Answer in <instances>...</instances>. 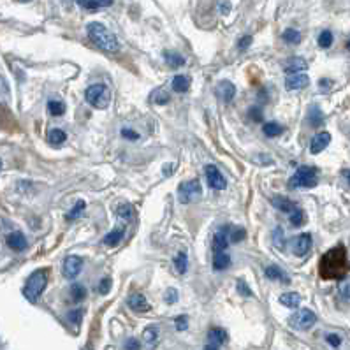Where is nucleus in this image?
I'll list each match as a JSON object with an SVG mask.
<instances>
[{
  "label": "nucleus",
  "mask_w": 350,
  "mask_h": 350,
  "mask_svg": "<svg viewBox=\"0 0 350 350\" xmlns=\"http://www.w3.org/2000/svg\"><path fill=\"white\" fill-rule=\"evenodd\" d=\"M347 48H349V51H350V41H349V42H347Z\"/></svg>",
  "instance_id": "obj_57"
},
{
  "label": "nucleus",
  "mask_w": 350,
  "mask_h": 350,
  "mask_svg": "<svg viewBox=\"0 0 350 350\" xmlns=\"http://www.w3.org/2000/svg\"><path fill=\"white\" fill-rule=\"evenodd\" d=\"M262 132L268 137H276V136H280L282 132H284V127H282L280 124H276V122H268V124H264Z\"/></svg>",
  "instance_id": "obj_29"
},
{
  "label": "nucleus",
  "mask_w": 350,
  "mask_h": 350,
  "mask_svg": "<svg viewBox=\"0 0 350 350\" xmlns=\"http://www.w3.org/2000/svg\"><path fill=\"white\" fill-rule=\"evenodd\" d=\"M310 85V78L303 72H297V74H288L285 78V88L287 90H303Z\"/></svg>",
  "instance_id": "obj_11"
},
{
  "label": "nucleus",
  "mask_w": 350,
  "mask_h": 350,
  "mask_svg": "<svg viewBox=\"0 0 350 350\" xmlns=\"http://www.w3.org/2000/svg\"><path fill=\"white\" fill-rule=\"evenodd\" d=\"M116 213H118L120 219L130 220L132 215H134V208H132L130 204H127V202H124V204H120V206L116 208Z\"/></svg>",
  "instance_id": "obj_36"
},
{
  "label": "nucleus",
  "mask_w": 350,
  "mask_h": 350,
  "mask_svg": "<svg viewBox=\"0 0 350 350\" xmlns=\"http://www.w3.org/2000/svg\"><path fill=\"white\" fill-rule=\"evenodd\" d=\"M174 324H176V329L178 331H185L187 327H189V318H187L185 315H180V317H176Z\"/></svg>",
  "instance_id": "obj_45"
},
{
  "label": "nucleus",
  "mask_w": 350,
  "mask_h": 350,
  "mask_svg": "<svg viewBox=\"0 0 350 350\" xmlns=\"http://www.w3.org/2000/svg\"><path fill=\"white\" fill-rule=\"evenodd\" d=\"M306 67H308L306 60H303V58H299V57H294L285 64V72H287V76L297 74V72H301V70H305Z\"/></svg>",
  "instance_id": "obj_18"
},
{
  "label": "nucleus",
  "mask_w": 350,
  "mask_h": 350,
  "mask_svg": "<svg viewBox=\"0 0 350 350\" xmlns=\"http://www.w3.org/2000/svg\"><path fill=\"white\" fill-rule=\"evenodd\" d=\"M325 342L329 343L331 347H334V349H336V347L342 345V338L338 336V334L331 333V334H327V336H325Z\"/></svg>",
  "instance_id": "obj_46"
},
{
  "label": "nucleus",
  "mask_w": 350,
  "mask_h": 350,
  "mask_svg": "<svg viewBox=\"0 0 350 350\" xmlns=\"http://www.w3.org/2000/svg\"><path fill=\"white\" fill-rule=\"evenodd\" d=\"M127 305H128V308H130L132 312L144 313V312H148L150 310V303L146 301V297H144L143 294H132V296H128Z\"/></svg>",
  "instance_id": "obj_15"
},
{
  "label": "nucleus",
  "mask_w": 350,
  "mask_h": 350,
  "mask_svg": "<svg viewBox=\"0 0 350 350\" xmlns=\"http://www.w3.org/2000/svg\"><path fill=\"white\" fill-rule=\"evenodd\" d=\"M318 183V171L310 165H303L288 180V189H313Z\"/></svg>",
  "instance_id": "obj_4"
},
{
  "label": "nucleus",
  "mask_w": 350,
  "mask_h": 350,
  "mask_svg": "<svg viewBox=\"0 0 350 350\" xmlns=\"http://www.w3.org/2000/svg\"><path fill=\"white\" fill-rule=\"evenodd\" d=\"M329 143H331L329 132H318L317 136L312 139V143H310V152H312L313 155H317V153L324 152V150L329 146Z\"/></svg>",
  "instance_id": "obj_12"
},
{
  "label": "nucleus",
  "mask_w": 350,
  "mask_h": 350,
  "mask_svg": "<svg viewBox=\"0 0 350 350\" xmlns=\"http://www.w3.org/2000/svg\"><path fill=\"white\" fill-rule=\"evenodd\" d=\"M315 322H317V315H315V313H313L312 310H308V308L297 310V312L292 313L290 318H288L290 327L296 329V331H308L310 327L315 325Z\"/></svg>",
  "instance_id": "obj_6"
},
{
  "label": "nucleus",
  "mask_w": 350,
  "mask_h": 350,
  "mask_svg": "<svg viewBox=\"0 0 350 350\" xmlns=\"http://www.w3.org/2000/svg\"><path fill=\"white\" fill-rule=\"evenodd\" d=\"M248 115H250L252 122H262V109L259 106H254L248 109Z\"/></svg>",
  "instance_id": "obj_42"
},
{
  "label": "nucleus",
  "mask_w": 350,
  "mask_h": 350,
  "mask_svg": "<svg viewBox=\"0 0 350 350\" xmlns=\"http://www.w3.org/2000/svg\"><path fill=\"white\" fill-rule=\"evenodd\" d=\"M87 32H88L90 41L94 42L99 50L107 51V53H118L120 50L118 39H116L115 33L109 32L102 23H88Z\"/></svg>",
  "instance_id": "obj_2"
},
{
  "label": "nucleus",
  "mask_w": 350,
  "mask_h": 350,
  "mask_svg": "<svg viewBox=\"0 0 350 350\" xmlns=\"http://www.w3.org/2000/svg\"><path fill=\"white\" fill-rule=\"evenodd\" d=\"M190 88V79L187 76H174L173 78V90L178 94H185Z\"/></svg>",
  "instance_id": "obj_27"
},
{
  "label": "nucleus",
  "mask_w": 350,
  "mask_h": 350,
  "mask_svg": "<svg viewBox=\"0 0 350 350\" xmlns=\"http://www.w3.org/2000/svg\"><path fill=\"white\" fill-rule=\"evenodd\" d=\"M76 2H78L79 5H83V7H85V9H90V11H94V9L100 7V5L97 4L95 0H76Z\"/></svg>",
  "instance_id": "obj_49"
},
{
  "label": "nucleus",
  "mask_w": 350,
  "mask_h": 350,
  "mask_svg": "<svg viewBox=\"0 0 350 350\" xmlns=\"http://www.w3.org/2000/svg\"><path fill=\"white\" fill-rule=\"evenodd\" d=\"M229 231L231 225H223L217 234L213 236V250L215 252H225V248L229 247Z\"/></svg>",
  "instance_id": "obj_13"
},
{
  "label": "nucleus",
  "mask_w": 350,
  "mask_h": 350,
  "mask_svg": "<svg viewBox=\"0 0 350 350\" xmlns=\"http://www.w3.org/2000/svg\"><path fill=\"white\" fill-rule=\"evenodd\" d=\"M48 111L51 113V116H62L65 113V104L60 100H50L48 102Z\"/></svg>",
  "instance_id": "obj_35"
},
{
  "label": "nucleus",
  "mask_w": 350,
  "mask_h": 350,
  "mask_svg": "<svg viewBox=\"0 0 350 350\" xmlns=\"http://www.w3.org/2000/svg\"><path fill=\"white\" fill-rule=\"evenodd\" d=\"M204 350H219V347H217V345H211V343H208V345L204 347Z\"/></svg>",
  "instance_id": "obj_55"
},
{
  "label": "nucleus",
  "mask_w": 350,
  "mask_h": 350,
  "mask_svg": "<svg viewBox=\"0 0 350 350\" xmlns=\"http://www.w3.org/2000/svg\"><path fill=\"white\" fill-rule=\"evenodd\" d=\"M331 44H333V33H331L329 30L320 32V35H318V46L324 48V50H327Z\"/></svg>",
  "instance_id": "obj_37"
},
{
  "label": "nucleus",
  "mask_w": 350,
  "mask_h": 350,
  "mask_svg": "<svg viewBox=\"0 0 350 350\" xmlns=\"http://www.w3.org/2000/svg\"><path fill=\"white\" fill-rule=\"evenodd\" d=\"M266 276H268L269 280H282V282H285L287 284L288 282V278L284 275V271H282L278 266H269V268H266Z\"/></svg>",
  "instance_id": "obj_31"
},
{
  "label": "nucleus",
  "mask_w": 350,
  "mask_h": 350,
  "mask_svg": "<svg viewBox=\"0 0 350 350\" xmlns=\"http://www.w3.org/2000/svg\"><path fill=\"white\" fill-rule=\"evenodd\" d=\"M340 292H342L343 297H347V299H350V280H345L340 284Z\"/></svg>",
  "instance_id": "obj_50"
},
{
  "label": "nucleus",
  "mask_w": 350,
  "mask_h": 350,
  "mask_svg": "<svg viewBox=\"0 0 350 350\" xmlns=\"http://www.w3.org/2000/svg\"><path fill=\"white\" fill-rule=\"evenodd\" d=\"M85 297H87V288H85V285L72 284V287H70V299L74 301V303H79V301H83Z\"/></svg>",
  "instance_id": "obj_28"
},
{
  "label": "nucleus",
  "mask_w": 350,
  "mask_h": 350,
  "mask_svg": "<svg viewBox=\"0 0 350 350\" xmlns=\"http://www.w3.org/2000/svg\"><path fill=\"white\" fill-rule=\"evenodd\" d=\"M164 58H165V64H167L171 69H178V67H182L183 64H185V58L180 53H174V51H165Z\"/></svg>",
  "instance_id": "obj_24"
},
{
  "label": "nucleus",
  "mask_w": 350,
  "mask_h": 350,
  "mask_svg": "<svg viewBox=\"0 0 350 350\" xmlns=\"http://www.w3.org/2000/svg\"><path fill=\"white\" fill-rule=\"evenodd\" d=\"M48 269L42 268V269H37V271H33L32 275L27 278L25 282V287H23V296L30 301V303H35V301L41 297V294L44 292L46 285H48Z\"/></svg>",
  "instance_id": "obj_3"
},
{
  "label": "nucleus",
  "mask_w": 350,
  "mask_h": 350,
  "mask_svg": "<svg viewBox=\"0 0 350 350\" xmlns=\"http://www.w3.org/2000/svg\"><path fill=\"white\" fill-rule=\"evenodd\" d=\"M122 137L128 141H137L139 139V134L136 130H132V128H122Z\"/></svg>",
  "instance_id": "obj_44"
},
{
  "label": "nucleus",
  "mask_w": 350,
  "mask_h": 350,
  "mask_svg": "<svg viewBox=\"0 0 350 350\" xmlns=\"http://www.w3.org/2000/svg\"><path fill=\"white\" fill-rule=\"evenodd\" d=\"M125 350H141V343L136 338H128L125 342Z\"/></svg>",
  "instance_id": "obj_48"
},
{
  "label": "nucleus",
  "mask_w": 350,
  "mask_h": 350,
  "mask_svg": "<svg viewBox=\"0 0 350 350\" xmlns=\"http://www.w3.org/2000/svg\"><path fill=\"white\" fill-rule=\"evenodd\" d=\"M219 9L223 14H227L229 13V9H231V5H229V2H222V5H219Z\"/></svg>",
  "instance_id": "obj_52"
},
{
  "label": "nucleus",
  "mask_w": 350,
  "mask_h": 350,
  "mask_svg": "<svg viewBox=\"0 0 350 350\" xmlns=\"http://www.w3.org/2000/svg\"><path fill=\"white\" fill-rule=\"evenodd\" d=\"M83 268V259L78 255H69L65 260H64V276H65L67 280H74L76 276L79 275V271H81Z\"/></svg>",
  "instance_id": "obj_9"
},
{
  "label": "nucleus",
  "mask_w": 350,
  "mask_h": 350,
  "mask_svg": "<svg viewBox=\"0 0 350 350\" xmlns=\"http://www.w3.org/2000/svg\"><path fill=\"white\" fill-rule=\"evenodd\" d=\"M124 227H118V229H115V231H111L109 234L104 236L102 243L106 245V247H116V245H120V241L124 239Z\"/></svg>",
  "instance_id": "obj_20"
},
{
  "label": "nucleus",
  "mask_w": 350,
  "mask_h": 350,
  "mask_svg": "<svg viewBox=\"0 0 350 350\" xmlns=\"http://www.w3.org/2000/svg\"><path fill=\"white\" fill-rule=\"evenodd\" d=\"M20 2H30V0H20Z\"/></svg>",
  "instance_id": "obj_58"
},
{
  "label": "nucleus",
  "mask_w": 350,
  "mask_h": 350,
  "mask_svg": "<svg viewBox=\"0 0 350 350\" xmlns=\"http://www.w3.org/2000/svg\"><path fill=\"white\" fill-rule=\"evenodd\" d=\"M250 44H252V37H250V35H245V37L239 39L238 48H239V50H241V51H245Z\"/></svg>",
  "instance_id": "obj_51"
},
{
  "label": "nucleus",
  "mask_w": 350,
  "mask_h": 350,
  "mask_svg": "<svg viewBox=\"0 0 350 350\" xmlns=\"http://www.w3.org/2000/svg\"><path fill=\"white\" fill-rule=\"evenodd\" d=\"M280 303L287 308H297L301 305V296L297 292H285L280 296Z\"/></svg>",
  "instance_id": "obj_23"
},
{
  "label": "nucleus",
  "mask_w": 350,
  "mask_h": 350,
  "mask_svg": "<svg viewBox=\"0 0 350 350\" xmlns=\"http://www.w3.org/2000/svg\"><path fill=\"white\" fill-rule=\"evenodd\" d=\"M164 299H165L167 305H174V303L178 301V290L176 288H167L165 294H164Z\"/></svg>",
  "instance_id": "obj_41"
},
{
  "label": "nucleus",
  "mask_w": 350,
  "mask_h": 350,
  "mask_svg": "<svg viewBox=\"0 0 350 350\" xmlns=\"http://www.w3.org/2000/svg\"><path fill=\"white\" fill-rule=\"evenodd\" d=\"M343 176H345L347 180H349V183H350V171H349V169H345V171H343Z\"/></svg>",
  "instance_id": "obj_56"
},
{
  "label": "nucleus",
  "mask_w": 350,
  "mask_h": 350,
  "mask_svg": "<svg viewBox=\"0 0 350 350\" xmlns=\"http://www.w3.org/2000/svg\"><path fill=\"white\" fill-rule=\"evenodd\" d=\"M7 247L11 248V250H14V252H23L27 248V238H25V234L23 232H20V231H14V232H11V234L7 236Z\"/></svg>",
  "instance_id": "obj_14"
},
{
  "label": "nucleus",
  "mask_w": 350,
  "mask_h": 350,
  "mask_svg": "<svg viewBox=\"0 0 350 350\" xmlns=\"http://www.w3.org/2000/svg\"><path fill=\"white\" fill-rule=\"evenodd\" d=\"M111 290V278H102L99 284V294H107Z\"/></svg>",
  "instance_id": "obj_47"
},
{
  "label": "nucleus",
  "mask_w": 350,
  "mask_h": 350,
  "mask_svg": "<svg viewBox=\"0 0 350 350\" xmlns=\"http://www.w3.org/2000/svg\"><path fill=\"white\" fill-rule=\"evenodd\" d=\"M208 342L217 347L222 345V343L227 342V333L223 329H220V327H211L210 333H208Z\"/></svg>",
  "instance_id": "obj_21"
},
{
  "label": "nucleus",
  "mask_w": 350,
  "mask_h": 350,
  "mask_svg": "<svg viewBox=\"0 0 350 350\" xmlns=\"http://www.w3.org/2000/svg\"><path fill=\"white\" fill-rule=\"evenodd\" d=\"M65 2H67V0H65Z\"/></svg>",
  "instance_id": "obj_60"
},
{
  "label": "nucleus",
  "mask_w": 350,
  "mask_h": 350,
  "mask_svg": "<svg viewBox=\"0 0 350 350\" xmlns=\"http://www.w3.org/2000/svg\"><path fill=\"white\" fill-rule=\"evenodd\" d=\"M271 204L276 208V210L284 211V213H292L296 210V202L290 201V199L284 197V195H276V197L271 199Z\"/></svg>",
  "instance_id": "obj_17"
},
{
  "label": "nucleus",
  "mask_w": 350,
  "mask_h": 350,
  "mask_svg": "<svg viewBox=\"0 0 350 350\" xmlns=\"http://www.w3.org/2000/svg\"><path fill=\"white\" fill-rule=\"evenodd\" d=\"M282 39H284L287 44H299L301 42V33L294 29H287L284 33H282Z\"/></svg>",
  "instance_id": "obj_32"
},
{
  "label": "nucleus",
  "mask_w": 350,
  "mask_h": 350,
  "mask_svg": "<svg viewBox=\"0 0 350 350\" xmlns=\"http://www.w3.org/2000/svg\"><path fill=\"white\" fill-rule=\"evenodd\" d=\"M157 340H159V329H157L155 325H150V327H146L143 331V342L148 347H155Z\"/></svg>",
  "instance_id": "obj_26"
},
{
  "label": "nucleus",
  "mask_w": 350,
  "mask_h": 350,
  "mask_svg": "<svg viewBox=\"0 0 350 350\" xmlns=\"http://www.w3.org/2000/svg\"><path fill=\"white\" fill-rule=\"evenodd\" d=\"M171 100V95L164 90V88H155V90L150 94V102L157 104V106H164Z\"/></svg>",
  "instance_id": "obj_22"
},
{
  "label": "nucleus",
  "mask_w": 350,
  "mask_h": 350,
  "mask_svg": "<svg viewBox=\"0 0 350 350\" xmlns=\"http://www.w3.org/2000/svg\"><path fill=\"white\" fill-rule=\"evenodd\" d=\"M236 288H238V292L241 294L243 297H250L252 296V290L248 288V285L245 284L243 280H238V285H236Z\"/></svg>",
  "instance_id": "obj_43"
},
{
  "label": "nucleus",
  "mask_w": 350,
  "mask_h": 350,
  "mask_svg": "<svg viewBox=\"0 0 350 350\" xmlns=\"http://www.w3.org/2000/svg\"><path fill=\"white\" fill-rule=\"evenodd\" d=\"M202 194V189L199 185V180H190V182H183L178 187V199L182 204H189V202L199 199Z\"/></svg>",
  "instance_id": "obj_7"
},
{
  "label": "nucleus",
  "mask_w": 350,
  "mask_h": 350,
  "mask_svg": "<svg viewBox=\"0 0 350 350\" xmlns=\"http://www.w3.org/2000/svg\"><path fill=\"white\" fill-rule=\"evenodd\" d=\"M349 259L347 250L340 245L327 250L318 262V273L324 280H342L349 271Z\"/></svg>",
  "instance_id": "obj_1"
},
{
  "label": "nucleus",
  "mask_w": 350,
  "mask_h": 350,
  "mask_svg": "<svg viewBox=\"0 0 350 350\" xmlns=\"http://www.w3.org/2000/svg\"><path fill=\"white\" fill-rule=\"evenodd\" d=\"M204 173H206V180H208V185L215 190H223L227 187V180L223 178V174L219 171V167L213 164L206 165L204 169Z\"/></svg>",
  "instance_id": "obj_8"
},
{
  "label": "nucleus",
  "mask_w": 350,
  "mask_h": 350,
  "mask_svg": "<svg viewBox=\"0 0 350 350\" xmlns=\"http://www.w3.org/2000/svg\"><path fill=\"white\" fill-rule=\"evenodd\" d=\"M0 169H2V160H0Z\"/></svg>",
  "instance_id": "obj_59"
},
{
  "label": "nucleus",
  "mask_w": 350,
  "mask_h": 350,
  "mask_svg": "<svg viewBox=\"0 0 350 350\" xmlns=\"http://www.w3.org/2000/svg\"><path fill=\"white\" fill-rule=\"evenodd\" d=\"M245 238H247V231H245L243 227H232L231 231H229V241L231 243H241Z\"/></svg>",
  "instance_id": "obj_33"
},
{
  "label": "nucleus",
  "mask_w": 350,
  "mask_h": 350,
  "mask_svg": "<svg viewBox=\"0 0 350 350\" xmlns=\"http://www.w3.org/2000/svg\"><path fill=\"white\" fill-rule=\"evenodd\" d=\"M276 232H278V236L284 234V232H282V229H276ZM278 248H284V243H282L280 239H278Z\"/></svg>",
  "instance_id": "obj_54"
},
{
  "label": "nucleus",
  "mask_w": 350,
  "mask_h": 350,
  "mask_svg": "<svg viewBox=\"0 0 350 350\" xmlns=\"http://www.w3.org/2000/svg\"><path fill=\"white\" fill-rule=\"evenodd\" d=\"M81 317H83V310H72V312L67 313V320H69L72 325H79Z\"/></svg>",
  "instance_id": "obj_40"
},
{
  "label": "nucleus",
  "mask_w": 350,
  "mask_h": 350,
  "mask_svg": "<svg viewBox=\"0 0 350 350\" xmlns=\"http://www.w3.org/2000/svg\"><path fill=\"white\" fill-rule=\"evenodd\" d=\"M85 206H87V204H85V201H78V202H76L74 208H72V210L69 211V215H67V220L78 219L79 215L83 213V210H85Z\"/></svg>",
  "instance_id": "obj_38"
},
{
  "label": "nucleus",
  "mask_w": 350,
  "mask_h": 350,
  "mask_svg": "<svg viewBox=\"0 0 350 350\" xmlns=\"http://www.w3.org/2000/svg\"><path fill=\"white\" fill-rule=\"evenodd\" d=\"M97 4L99 5H111L113 4V0H95Z\"/></svg>",
  "instance_id": "obj_53"
},
{
  "label": "nucleus",
  "mask_w": 350,
  "mask_h": 350,
  "mask_svg": "<svg viewBox=\"0 0 350 350\" xmlns=\"http://www.w3.org/2000/svg\"><path fill=\"white\" fill-rule=\"evenodd\" d=\"M85 99L90 106L99 107V109H104L109 102V94H107V87L104 83H97V85H92V87L87 88L85 92Z\"/></svg>",
  "instance_id": "obj_5"
},
{
  "label": "nucleus",
  "mask_w": 350,
  "mask_h": 350,
  "mask_svg": "<svg viewBox=\"0 0 350 350\" xmlns=\"http://www.w3.org/2000/svg\"><path fill=\"white\" fill-rule=\"evenodd\" d=\"M231 266V257L225 252H215L213 255V269L215 271H223Z\"/></svg>",
  "instance_id": "obj_19"
},
{
  "label": "nucleus",
  "mask_w": 350,
  "mask_h": 350,
  "mask_svg": "<svg viewBox=\"0 0 350 350\" xmlns=\"http://www.w3.org/2000/svg\"><path fill=\"white\" fill-rule=\"evenodd\" d=\"M48 139H50L51 144H62L67 139V136L62 128H51L50 134H48Z\"/></svg>",
  "instance_id": "obj_34"
},
{
  "label": "nucleus",
  "mask_w": 350,
  "mask_h": 350,
  "mask_svg": "<svg viewBox=\"0 0 350 350\" xmlns=\"http://www.w3.org/2000/svg\"><path fill=\"white\" fill-rule=\"evenodd\" d=\"M308 120H310V125H312V127H320L322 122H324V115H322V111L317 106H312L310 107Z\"/></svg>",
  "instance_id": "obj_30"
},
{
  "label": "nucleus",
  "mask_w": 350,
  "mask_h": 350,
  "mask_svg": "<svg viewBox=\"0 0 350 350\" xmlns=\"http://www.w3.org/2000/svg\"><path fill=\"white\" fill-rule=\"evenodd\" d=\"M303 222H305V211H301L296 208V210L290 213V223H292L294 227H299L303 225Z\"/></svg>",
  "instance_id": "obj_39"
},
{
  "label": "nucleus",
  "mask_w": 350,
  "mask_h": 350,
  "mask_svg": "<svg viewBox=\"0 0 350 350\" xmlns=\"http://www.w3.org/2000/svg\"><path fill=\"white\" fill-rule=\"evenodd\" d=\"M310 248H312V236H310L308 232H303V234H299L297 238L292 239L294 255H297V257L306 255V254L310 252Z\"/></svg>",
  "instance_id": "obj_10"
},
{
  "label": "nucleus",
  "mask_w": 350,
  "mask_h": 350,
  "mask_svg": "<svg viewBox=\"0 0 350 350\" xmlns=\"http://www.w3.org/2000/svg\"><path fill=\"white\" fill-rule=\"evenodd\" d=\"M217 94L223 102H231L236 95V87L231 81H220L219 87H217Z\"/></svg>",
  "instance_id": "obj_16"
},
{
  "label": "nucleus",
  "mask_w": 350,
  "mask_h": 350,
  "mask_svg": "<svg viewBox=\"0 0 350 350\" xmlns=\"http://www.w3.org/2000/svg\"><path fill=\"white\" fill-rule=\"evenodd\" d=\"M173 264H174V269H176L180 275H185L187 268H189V257H187L185 252H180V254L173 259Z\"/></svg>",
  "instance_id": "obj_25"
}]
</instances>
